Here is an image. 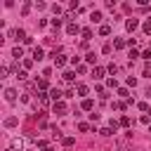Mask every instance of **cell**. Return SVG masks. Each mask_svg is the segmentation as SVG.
<instances>
[{
    "label": "cell",
    "instance_id": "cell-1",
    "mask_svg": "<svg viewBox=\"0 0 151 151\" xmlns=\"http://www.w3.org/2000/svg\"><path fill=\"white\" fill-rule=\"evenodd\" d=\"M52 59H54V66H57V68H61V66L66 64V54H61V52H59V54L54 52V54H52Z\"/></svg>",
    "mask_w": 151,
    "mask_h": 151
},
{
    "label": "cell",
    "instance_id": "cell-2",
    "mask_svg": "<svg viewBox=\"0 0 151 151\" xmlns=\"http://www.w3.org/2000/svg\"><path fill=\"white\" fill-rule=\"evenodd\" d=\"M52 111H54L57 116H64V113H66V104H64V101H54V106H52Z\"/></svg>",
    "mask_w": 151,
    "mask_h": 151
},
{
    "label": "cell",
    "instance_id": "cell-3",
    "mask_svg": "<svg viewBox=\"0 0 151 151\" xmlns=\"http://www.w3.org/2000/svg\"><path fill=\"white\" fill-rule=\"evenodd\" d=\"M66 33H68V35H76V33H83V31H80V26H78V24H73V21H71V24L66 26Z\"/></svg>",
    "mask_w": 151,
    "mask_h": 151
},
{
    "label": "cell",
    "instance_id": "cell-4",
    "mask_svg": "<svg viewBox=\"0 0 151 151\" xmlns=\"http://www.w3.org/2000/svg\"><path fill=\"white\" fill-rule=\"evenodd\" d=\"M137 26H139V21H137V19H134V17H132V19H127V21H125V28H127V31H130V33H132V31H134V28H137Z\"/></svg>",
    "mask_w": 151,
    "mask_h": 151
},
{
    "label": "cell",
    "instance_id": "cell-5",
    "mask_svg": "<svg viewBox=\"0 0 151 151\" xmlns=\"http://www.w3.org/2000/svg\"><path fill=\"white\" fill-rule=\"evenodd\" d=\"M45 57V52H42V47H33V61H40Z\"/></svg>",
    "mask_w": 151,
    "mask_h": 151
},
{
    "label": "cell",
    "instance_id": "cell-6",
    "mask_svg": "<svg viewBox=\"0 0 151 151\" xmlns=\"http://www.w3.org/2000/svg\"><path fill=\"white\" fill-rule=\"evenodd\" d=\"M5 99H7V101H14V99H17V92H14L12 87H7V90H5Z\"/></svg>",
    "mask_w": 151,
    "mask_h": 151
},
{
    "label": "cell",
    "instance_id": "cell-7",
    "mask_svg": "<svg viewBox=\"0 0 151 151\" xmlns=\"http://www.w3.org/2000/svg\"><path fill=\"white\" fill-rule=\"evenodd\" d=\"M50 97H52V99H54V101H61V97H64V92H61V90H57V87H54V90H52V92H50Z\"/></svg>",
    "mask_w": 151,
    "mask_h": 151
},
{
    "label": "cell",
    "instance_id": "cell-8",
    "mask_svg": "<svg viewBox=\"0 0 151 151\" xmlns=\"http://www.w3.org/2000/svg\"><path fill=\"white\" fill-rule=\"evenodd\" d=\"M80 106H83V111H92V109H94V101H92V99H83Z\"/></svg>",
    "mask_w": 151,
    "mask_h": 151
},
{
    "label": "cell",
    "instance_id": "cell-9",
    "mask_svg": "<svg viewBox=\"0 0 151 151\" xmlns=\"http://www.w3.org/2000/svg\"><path fill=\"white\" fill-rule=\"evenodd\" d=\"M90 21H92V24H99V21H101V12H97V9H94V12L90 14Z\"/></svg>",
    "mask_w": 151,
    "mask_h": 151
},
{
    "label": "cell",
    "instance_id": "cell-10",
    "mask_svg": "<svg viewBox=\"0 0 151 151\" xmlns=\"http://www.w3.org/2000/svg\"><path fill=\"white\" fill-rule=\"evenodd\" d=\"M14 38H17V40H26L28 35H26V31H24V28H17V31H14Z\"/></svg>",
    "mask_w": 151,
    "mask_h": 151
},
{
    "label": "cell",
    "instance_id": "cell-11",
    "mask_svg": "<svg viewBox=\"0 0 151 151\" xmlns=\"http://www.w3.org/2000/svg\"><path fill=\"white\" fill-rule=\"evenodd\" d=\"M125 45H127V42H125L123 38H116V40H113V50H123Z\"/></svg>",
    "mask_w": 151,
    "mask_h": 151
},
{
    "label": "cell",
    "instance_id": "cell-12",
    "mask_svg": "<svg viewBox=\"0 0 151 151\" xmlns=\"http://www.w3.org/2000/svg\"><path fill=\"white\" fill-rule=\"evenodd\" d=\"M104 73H106V68H101V66H94V71H92L94 78H104Z\"/></svg>",
    "mask_w": 151,
    "mask_h": 151
},
{
    "label": "cell",
    "instance_id": "cell-13",
    "mask_svg": "<svg viewBox=\"0 0 151 151\" xmlns=\"http://www.w3.org/2000/svg\"><path fill=\"white\" fill-rule=\"evenodd\" d=\"M38 101H40V106L45 109L47 104H50V99H47V94H42V92H38Z\"/></svg>",
    "mask_w": 151,
    "mask_h": 151
},
{
    "label": "cell",
    "instance_id": "cell-14",
    "mask_svg": "<svg viewBox=\"0 0 151 151\" xmlns=\"http://www.w3.org/2000/svg\"><path fill=\"white\" fill-rule=\"evenodd\" d=\"M76 92H78V97H85V94H87V85H83V83H80V85L76 87Z\"/></svg>",
    "mask_w": 151,
    "mask_h": 151
},
{
    "label": "cell",
    "instance_id": "cell-15",
    "mask_svg": "<svg viewBox=\"0 0 151 151\" xmlns=\"http://www.w3.org/2000/svg\"><path fill=\"white\" fill-rule=\"evenodd\" d=\"M109 33H111V26H109V24L99 26V35H109Z\"/></svg>",
    "mask_w": 151,
    "mask_h": 151
},
{
    "label": "cell",
    "instance_id": "cell-16",
    "mask_svg": "<svg viewBox=\"0 0 151 151\" xmlns=\"http://www.w3.org/2000/svg\"><path fill=\"white\" fill-rule=\"evenodd\" d=\"M92 38V28H83V42H87Z\"/></svg>",
    "mask_w": 151,
    "mask_h": 151
},
{
    "label": "cell",
    "instance_id": "cell-17",
    "mask_svg": "<svg viewBox=\"0 0 151 151\" xmlns=\"http://www.w3.org/2000/svg\"><path fill=\"white\" fill-rule=\"evenodd\" d=\"M12 57H14V59L24 57V50H21V47H14V50H12Z\"/></svg>",
    "mask_w": 151,
    "mask_h": 151
},
{
    "label": "cell",
    "instance_id": "cell-18",
    "mask_svg": "<svg viewBox=\"0 0 151 151\" xmlns=\"http://www.w3.org/2000/svg\"><path fill=\"white\" fill-rule=\"evenodd\" d=\"M85 61H87V64H94V61H97L94 52H87V54H85Z\"/></svg>",
    "mask_w": 151,
    "mask_h": 151
},
{
    "label": "cell",
    "instance_id": "cell-19",
    "mask_svg": "<svg viewBox=\"0 0 151 151\" xmlns=\"http://www.w3.org/2000/svg\"><path fill=\"white\" fill-rule=\"evenodd\" d=\"M7 73H9V66L2 64V66H0V78H7Z\"/></svg>",
    "mask_w": 151,
    "mask_h": 151
},
{
    "label": "cell",
    "instance_id": "cell-20",
    "mask_svg": "<svg viewBox=\"0 0 151 151\" xmlns=\"http://www.w3.org/2000/svg\"><path fill=\"white\" fill-rule=\"evenodd\" d=\"M73 78H76V73H73V71H64V80H66V83H71Z\"/></svg>",
    "mask_w": 151,
    "mask_h": 151
},
{
    "label": "cell",
    "instance_id": "cell-21",
    "mask_svg": "<svg viewBox=\"0 0 151 151\" xmlns=\"http://www.w3.org/2000/svg\"><path fill=\"white\" fill-rule=\"evenodd\" d=\"M113 109L116 111H125V101H113Z\"/></svg>",
    "mask_w": 151,
    "mask_h": 151
},
{
    "label": "cell",
    "instance_id": "cell-22",
    "mask_svg": "<svg viewBox=\"0 0 151 151\" xmlns=\"http://www.w3.org/2000/svg\"><path fill=\"white\" fill-rule=\"evenodd\" d=\"M73 142H76L73 137H64V139H61V144H64V146H73Z\"/></svg>",
    "mask_w": 151,
    "mask_h": 151
},
{
    "label": "cell",
    "instance_id": "cell-23",
    "mask_svg": "<svg viewBox=\"0 0 151 151\" xmlns=\"http://www.w3.org/2000/svg\"><path fill=\"white\" fill-rule=\"evenodd\" d=\"M99 132H101V134H104V137H111V134H113V130H111V127H101V130H99Z\"/></svg>",
    "mask_w": 151,
    "mask_h": 151
},
{
    "label": "cell",
    "instance_id": "cell-24",
    "mask_svg": "<svg viewBox=\"0 0 151 151\" xmlns=\"http://www.w3.org/2000/svg\"><path fill=\"white\" fill-rule=\"evenodd\" d=\"M21 146H24L21 139H12V149H21Z\"/></svg>",
    "mask_w": 151,
    "mask_h": 151
},
{
    "label": "cell",
    "instance_id": "cell-25",
    "mask_svg": "<svg viewBox=\"0 0 151 151\" xmlns=\"http://www.w3.org/2000/svg\"><path fill=\"white\" fill-rule=\"evenodd\" d=\"M142 28H144V33H146V35H151V21H144V26H142Z\"/></svg>",
    "mask_w": 151,
    "mask_h": 151
},
{
    "label": "cell",
    "instance_id": "cell-26",
    "mask_svg": "<svg viewBox=\"0 0 151 151\" xmlns=\"http://www.w3.org/2000/svg\"><path fill=\"white\" fill-rule=\"evenodd\" d=\"M31 12V2H24V7H21V14H28Z\"/></svg>",
    "mask_w": 151,
    "mask_h": 151
},
{
    "label": "cell",
    "instance_id": "cell-27",
    "mask_svg": "<svg viewBox=\"0 0 151 151\" xmlns=\"http://www.w3.org/2000/svg\"><path fill=\"white\" fill-rule=\"evenodd\" d=\"M118 94H120L123 99H127V94H130V92H127V87H120V90H118Z\"/></svg>",
    "mask_w": 151,
    "mask_h": 151
},
{
    "label": "cell",
    "instance_id": "cell-28",
    "mask_svg": "<svg viewBox=\"0 0 151 151\" xmlns=\"http://www.w3.org/2000/svg\"><path fill=\"white\" fill-rule=\"evenodd\" d=\"M5 125H7V127H14V125H17V118H7Z\"/></svg>",
    "mask_w": 151,
    "mask_h": 151
},
{
    "label": "cell",
    "instance_id": "cell-29",
    "mask_svg": "<svg viewBox=\"0 0 151 151\" xmlns=\"http://www.w3.org/2000/svg\"><path fill=\"white\" fill-rule=\"evenodd\" d=\"M120 125H123V127H130V118L123 116V118H120Z\"/></svg>",
    "mask_w": 151,
    "mask_h": 151
},
{
    "label": "cell",
    "instance_id": "cell-30",
    "mask_svg": "<svg viewBox=\"0 0 151 151\" xmlns=\"http://www.w3.org/2000/svg\"><path fill=\"white\" fill-rule=\"evenodd\" d=\"M52 12H54V14H57V17H59V14H61V12H64V9H61V7H59V5H52Z\"/></svg>",
    "mask_w": 151,
    "mask_h": 151
},
{
    "label": "cell",
    "instance_id": "cell-31",
    "mask_svg": "<svg viewBox=\"0 0 151 151\" xmlns=\"http://www.w3.org/2000/svg\"><path fill=\"white\" fill-rule=\"evenodd\" d=\"M31 66H33V59H24V71L31 68Z\"/></svg>",
    "mask_w": 151,
    "mask_h": 151
},
{
    "label": "cell",
    "instance_id": "cell-32",
    "mask_svg": "<svg viewBox=\"0 0 151 151\" xmlns=\"http://www.w3.org/2000/svg\"><path fill=\"white\" fill-rule=\"evenodd\" d=\"M106 71H109V73H118V66H116V64H109V68H106Z\"/></svg>",
    "mask_w": 151,
    "mask_h": 151
},
{
    "label": "cell",
    "instance_id": "cell-33",
    "mask_svg": "<svg viewBox=\"0 0 151 151\" xmlns=\"http://www.w3.org/2000/svg\"><path fill=\"white\" fill-rule=\"evenodd\" d=\"M106 85H109V87H118V83H116V78H109V80H106Z\"/></svg>",
    "mask_w": 151,
    "mask_h": 151
},
{
    "label": "cell",
    "instance_id": "cell-34",
    "mask_svg": "<svg viewBox=\"0 0 151 151\" xmlns=\"http://www.w3.org/2000/svg\"><path fill=\"white\" fill-rule=\"evenodd\" d=\"M78 130H80V132H85V130H90V125H87V123H78Z\"/></svg>",
    "mask_w": 151,
    "mask_h": 151
},
{
    "label": "cell",
    "instance_id": "cell-35",
    "mask_svg": "<svg viewBox=\"0 0 151 151\" xmlns=\"http://www.w3.org/2000/svg\"><path fill=\"white\" fill-rule=\"evenodd\" d=\"M52 26H54V28H59V26H61V19H57V17H54V19H52Z\"/></svg>",
    "mask_w": 151,
    "mask_h": 151
},
{
    "label": "cell",
    "instance_id": "cell-36",
    "mask_svg": "<svg viewBox=\"0 0 151 151\" xmlns=\"http://www.w3.org/2000/svg\"><path fill=\"white\" fill-rule=\"evenodd\" d=\"M17 78L19 80H26V71H17Z\"/></svg>",
    "mask_w": 151,
    "mask_h": 151
},
{
    "label": "cell",
    "instance_id": "cell-37",
    "mask_svg": "<svg viewBox=\"0 0 151 151\" xmlns=\"http://www.w3.org/2000/svg\"><path fill=\"white\" fill-rule=\"evenodd\" d=\"M127 85H130V87H134V85H137V78H132V76H130V78H127Z\"/></svg>",
    "mask_w": 151,
    "mask_h": 151
},
{
    "label": "cell",
    "instance_id": "cell-38",
    "mask_svg": "<svg viewBox=\"0 0 151 151\" xmlns=\"http://www.w3.org/2000/svg\"><path fill=\"white\" fill-rule=\"evenodd\" d=\"M137 109H139V111H149V106H146L144 101H139V104H137Z\"/></svg>",
    "mask_w": 151,
    "mask_h": 151
},
{
    "label": "cell",
    "instance_id": "cell-39",
    "mask_svg": "<svg viewBox=\"0 0 151 151\" xmlns=\"http://www.w3.org/2000/svg\"><path fill=\"white\" fill-rule=\"evenodd\" d=\"M142 59H146V61H151V50H146V52L142 54Z\"/></svg>",
    "mask_w": 151,
    "mask_h": 151
},
{
    "label": "cell",
    "instance_id": "cell-40",
    "mask_svg": "<svg viewBox=\"0 0 151 151\" xmlns=\"http://www.w3.org/2000/svg\"><path fill=\"white\" fill-rule=\"evenodd\" d=\"M144 94H146V97H149V99H151V87H149V90H146V92H144Z\"/></svg>",
    "mask_w": 151,
    "mask_h": 151
},
{
    "label": "cell",
    "instance_id": "cell-41",
    "mask_svg": "<svg viewBox=\"0 0 151 151\" xmlns=\"http://www.w3.org/2000/svg\"><path fill=\"white\" fill-rule=\"evenodd\" d=\"M9 151H14V149H9Z\"/></svg>",
    "mask_w": 151,
    "mask_h": 151
}]
</instances>
